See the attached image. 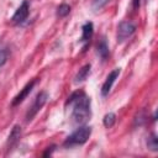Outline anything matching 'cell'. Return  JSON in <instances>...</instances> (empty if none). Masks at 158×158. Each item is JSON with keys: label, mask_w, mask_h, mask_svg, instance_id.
<instances>
[{"label": "cell", "mask_w": 158, "mask_h": 158, "mask_svg": "<svg viewBox=\"0 0 158 158\" xmlns=\"http://www.w3.org/2000/svg\"><path fill=\"white\" fill-rule=\"evenodd\" d=\"M72 106L70 120L74 125H85L91 116V100L90 98L83 91L77 90L74 91L65 101V106Z\"/></svg>", "instance_id": "obj_1"}, {"label": "cell", "mask_w": 158, "mask_h": 158, "mask_svg": "<svg viewBox=\"0 0 158 158\" xmlns=\"http://www.w3.org/2000/svg\"><path fill=\"white\" fill-rule=\"evenodd\" d=\"M91 135V127L90 126H85V125H81L79 126L72 135H69L65 141L63 142V146L65 148H70V147H74V146H80V144H84L89 137Z\"/></svg>", "instance_id": "obj_2"}, {"label": "cell", "mask_w": 158, "mask_h": 158, "mask_svg": "<svg viewBox=\"0 0 158 158\" xmlns=\"http://www.w3.org/2000/svg\"><path fill=\"white\" fill-rule=\"evenodd\" d=\"M47 100H48V94H47V91H40V93L37 94V96H36L33 104L30 106V109H28L27 112H26V117H25V118H26V122L32 121V118L38 114V111L44 106V104L47 102Z\"/></svg>", "instance_id": "obj_3"}, {"label": "cell", "mask_w": 158, "mask_h": 158, "mask_svg": "<svg viewBox=\"0 0 158 158\" xmlns=\"http://www.w3.org/2000/svg\"><path fill=\"white\" fill-rule=\"evenodd\" d=\"M136 31V25L132 22V21H128V20H125V21H121L117 26V32H116V40L117 42H123L126 41L128 37H131Z\"/></svg>", "instance_id": "obj_4"}, {"label": "cell", "mask_w": 158, "mask_h": 158, "mask_svg": "<svg viewBox=\"0 0 158 158\" xmlns=\"http://www.w3.org/2000/svg\"><path fill=\"white\" fill-rule=\"evenodd\" d=\"M30 14V1L28 0H23L21 2V5L17 7V10L15 11V14L11 17V22L14 25H22Z\"/></svg>", "instance_id": "obj_5"}, {"label": "cell", "mask_w": 158, "mask_h": 158, "mask_svg": "<svg viewBox=\"0 0 158 158\" xmlns=\"http://www.w3.org/2000/svg\"><path fill=\"white\" fill-rule=\"evenodd\" d=\"M120 72H121L120 68H115V69H114L112 72H110L109 75L106 77L105 81H104V84H102V86H101V90H100V93H101V95H102L104 98L109 95V93H110V90H111V88H112L115 80H116V79L118 78V75H120Z\"/></svg>", "instance_id": "obj_6"}, {"label": "cell", "mask_w": 158, "mask_h": 158, "mask_svg": "<svg viewBox=\"0 0 158 158\" xmlns=\"http://www.w3.org/2000/svg\"><path fill=\"white\" fill-rule=\"evenodd\" d=\"M36 83H37V79H32L31 81H28V83L20 90V93L12 99L11 105H12V106H17V105H20V104L28 96V94L32 91V89H33V86L36 85Z\"/></svg>", "instance_id": "obj_7"}, {"label": "cell", "mask_w": 158, "mask_h": 158, "mask_svg": "<svg viewBox=\"0 0 158 158\" xmlns=\"http://www.w3.org/2000/svg\"><path fill=\"white\" fill-rule=\"evenodd\" d=\"M93 33H94V25L93 22L88 21L85 22L83 26H81V37H80V42L83 43V52L86 51L89 43H90V40L93 37Z\"/></svg>", "instance_id": "obj_8"}, {"label": "cell", "mask_w": 158, "mask_h": 158, "mask_svg": "<svg viewBox=\"0 0 158 158\" xmlns=\"http://www.w3.org/2000/svg\"><path fill=\"white\" fill-rule=\"evenodd\" d=\"M21 133H22L21 126H20V125H15V126L12 127V130H11V132H10V135H9V137H7V142H6V148H7V151H11L12 148H15V147L19 144V142H20V139H21Z\"/></svg>", "instance_id": "obj_9"}, {"label": "cell", "mask_w": 158, "mask_h": 158, "mask_svg": "<svg viewBox=\"0 0 158 158\" xmlns=\"http://www.w3.org/2000/svg\"><path fill=\"white\" fill-rule=\"evenodd\" d=\"M96 51H98V54L100 56V58L102 60H106L109 54H110V51H109V46H107V42L104 37H101L96 44Z\"/></svg>", "instance_id": "obj_10"}, {"label": "cell", "mask_w": 158, "mask_h": 158, "mask_svg": "<svg viewBox=\"0 0 158 158\" xmlns=\"http://www.w3.org/2000/svg\"><path fill=\"white\" fill-rule=\"evenodd\" d=\"M90 69H91V65H90V64H85V65H83V67L79 69V72L75 74L74 83H75V84H79V83L84 81V80L90 75Z\"/></svg>", "instance_id": "obj_11"}, {"label": "cell", "mask_w": 158, "mask_h": 158, "mask_svg": "<svg viewBox=\"0 0 158 158\" xmlns=\"http://www.w3.org/2000/svg\"><path fill=\"white\" fill-rule=\"evenodd\" d=\"M9 56H10L9 47L4 42H0V69L6 64V62L9 59Z\"/></svg>", "instance_id": "obj_12"}, {"label": "cell", "mask_w": 158, "mask_h": 158, "mask_svg": "<svg viewBox=\"0 0 158 158\" xmlns=\"http://www.w3.org/2000/svg\"><path fill=\"white\" fill-rule=\"evenodd\" d=\"M115 122H116V115H115L114 112L106 114V115L104 116V118H102V123H104V126H105L106 128L112 127V126L115 125Z\"/></svg>", "instance_id": "obj_13"}, {"label": "cell", "mask_w": 158, "mask_h": 158, "mask_svg": "<svg viewBox=\"0 0 158 158\" xmlns=\"http://www.w3.org/2000/svg\"><path fill=\"white\" fill-rule=\"evenodd\" d=\"M70 12V6L68 4H60L58 7H57V11H56V15L57 17L62 19V17H65L67 15H69Z\"/></svg>", "instance_id": "obj_14"}, {"label": "cell", "mask_w": 158, "mask_h": 158, "mask_svg": "<svg viewBox=\"0 0 158 158\" xmlns=\"http://www.w3.org/2000/svg\"><path fill=\"white\" fill-rule=\"evenodd\" d=\"M147 147L152 152H157L158 151V138H157V136L154 133H152L148 137V139H147Z\"/></svg>", "instance_id": "obj_15"}, {"label": "cell", "mask_w": 158, "mask_h": 158, "mask_svg": "<svg viewBox=\"0 0 158 158\" xmlns=\"http://www.w3.org/2000/svg\"><path fill=\"white\" fill-rule=\"evenodd\" d=\"M111 0H93L91 1V9L94 12H98L100 11L101 9H104Z\"/></svg>", "instance_id": "obj_16"}, {"label": "cell", "mask_w": 158, "mask_h": 158, "mask_svg": "<svg viewBox=\"0 0 158 158\" xmlns=\"http://www.w3.org/2000/svg\"><path fill=\"white\" fill-rule=\"evenodd\" d=\"M54 149H56V146H51V147H48V149L43 153V157H48V156H51V154L53 153Z\"/></svg>", "instance_id": "obj_17"}, {"label": "cell", "mask_w": 158, "mask_h": 158, "mask_svg": "<svg viewBox=\"0 0 158 158\" xmlns=\"http://www.w3.org/2000/svg\"><path fill=\"white\" fill-rule=\"evenodd\" d=\"M132 7L133 10H137L139 7V0H132Z\"/></svg>", "instance_id": "obj_18"}]
</instances>
